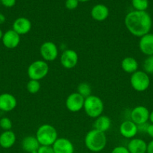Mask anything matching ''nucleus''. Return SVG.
Masks as SVG:
<instances>
[{
    "mask_svg": "<svg viewBox=\"0 0 153 153\" xmlns=\"http://www.w3.org/2000/svg\"><path fill=\"white\" fill-rule=\"evenodd\" d=\"M38 153H54L52 146H40Z\"/></svg>",
    "mask_w": 153,
    "mask_h": 153,
    "instance_id": "c85d7f7f",
    "label": "nucleus"
},
{
    "mask_svg": "<svg viewBox=\"0 0 153 153\" xmlns=\"http://www.w3.org/2000/svg\"><path fill=\"white\" fill-rule=\"evenodd\" d=\"M150 78L142 70H137L132 73L130 78V83L132 88L137 92H144L150 86Z\"/></svg>",
    "mask_w": 153,
    "mask_h": 153,
    "instance_id": "423d86ee",
    "label": "nucleus"
},
{
    "mask_svg": "<svg viewBox=\"0 0 153 153\" xmlns=\"http://www.w3.org/2000/svg\"><path fill=\"white\" fill-rule=\"evenodd\" d=\"M143 71L147 74H153V56H147L144 61L143 64Z\"/></svg>",
    "mask_w": 153,
    "mask_h": 153,
    "instance_id": "a878e982",
    "label": "nucleus"
},
{
    "mask_svg": "<svg viewBox=\"0 0 153 153\" xmlns=\"http://www.w3.org/2000/svg\"><path fill=\"white\" fill-rule=\"evenodd\" d=\"M78 57L76 51L73 49H66L60 56V63L65 69H72L77 65Z\"/></svg>",
    "mask_w": 153,
    "mask_h": 153,
    "instance_id": "9d476101",
    "label": "nucleus"
},
{
    "mask_svg": "<svg viewBox=\"0 0 153 153\" xmlns=\"http://www.w3.org/2000/svg\"><path fill=\"white\" fill-rule=\"evenodd\" d=\"M64 5L68 10H75L79 5V1L78 0H66Z\"/></svg>",
    "mask_w": 153,
    "mask_h": 153,
    "instance_id": "cd10ccee",
    "label": "nucleus"
},
{
    "mask_svg": "<svg viewBox=\"0 0 153 153\" xmlns=\"http://www.w3.org/2000/svg\"><path fill=\"white\" fill-rule=\"evenodd\" d=\"M3 34H4V33L2 32V29H1V28H0V40H2V38Z\"/></svg>",
    "mask_w": 153,
    "mask_h": 153,
    "instance_id": "e433bc0d",
    "label": "nucleus"
},
{
    "mask_svg": "<svg viewBox=\"0 0 153 153\" xmlns=\"http://www.w3.org/2000/svg\"><path fill=\"white\" fill-rule=\"evenodd\" d=\"M40 54L44 61H53L58 55V47L52 41H46L40 46Z\"/></svg>",
    "mask_w": 153,
    "mask_h": 153,
    "instance_id": "0eeeda50",
    "label": "nucleus"
},
{
    "mask_svg": "<svg viewBox=\"0 0 153 153\" xmlns=\"http://www.w3.org/2000/svg\"><path fill=\"white\" fill-rule=\"evenodd\" d=\"M119 133L124 138H134L138 133L137 125L130 120L123 121L119 126Z\"/></svg>",
    "mask_w": 153,
    "mask_h": 153,
    "instance_id": "f8f14e48",
    "label": "nucleus"
},
{
    "mask_svg": "<svg viewBox=\"0 0 153 153\" xmlns=\"http://www.w3.org/2000/svg\"><path fill=\"white\" fill-rule=\"evenodd\" d=\"M148 123H144V124H141V125H138L137 128H138V132H141V133H146V129L147 127H148Z\"/></svg>",
    "mask_w": 153,
    "mask_h": 153,
    "instance_id": "2f4dec72",
    "label": "nucleus"
},
{
    "mask_svg": "<svg viewBox=\"0 0 153 153\" xmlns=\"http://www.w3.org/2000/svg\"><path fill=\"white\" fill-rule=\"evenodd\" d=\"M89 0H78L79 2H86V1H88Z\"/></svg>",
    "mask_w": 153,
    "mask_h": 153,
    "instance_id": "4c0bfd02",
    "label": "nucleus"
},
{
    "mask_svg": "<svg viewBox=\"0 0 153 153\" xmlns=\"http://www.w3.org/2000/svg\"><path fill=\"white\" fill-rule=\"evenodd\" d=\"M148 120L151 122V123L153 124V110L151 112H150L149 114V119H148Z\"/></svg>",
    "mask_w": 153,
    "mask_h": 153,
    "instance_id": "c9c22d12",
    "label": "nucleus"
},
{
    "mask_svg": "<svg viewBox=\"0 0 153 153\" xmlns=\"http://www.w3.org/2000/svg\"><path fill=\"white\" fill-rule=\"evenodd\" d=\"M12 121L8 117H2L0 119V128L4 131L11 130Z\"/></svg>",
    "mask_w": 153,
    "mask_h": 153,
    "instance_id": "bb28decb",
    "label": "nucleus"
},
{
    "mask_svg": "<svg viewBox=\"0 0 153 153\" xmlns=\"http://www.w3.org/2000/svg\"><path fill=\"white\" fill-rule=\"evenodd\" d=\"M124 25L132 35L141 37L150 32L152 27V19L147 11L134 10L126 14Z\"/></svg>",
    "mask_w": 153,
    "mask_h": 153,
    "instance_id": "f257e3e1",
    "label": "nucleus"
},
{
    "mask_svg": "<svg viewBox=\"0 0 153 153\" xmlns=\"http://www.w3.org/2000/svg\"><path fill=\"white\" fill-rule=\"evenodd\" d=\"M146 134L149 136L150 137L153 139V124L150 123L148 125V127H147L146 129Z\"/></svg>",
    "mask_w": 153,
    "mask_h": 153,
    "instance_id": "473e14b6",
    "label": "nucleus"
},
{
    "mask_svg": "<svg viewBox=\"0 0 153 153\" xmlns=\"http://www.w3.org/2000/svg\"><path fill=\"white\" fill-rule=\"evenodd\" d=\"M0 5H1V0H0Z\"/></svg>",
    "mask_w": 153,
    "mask_h": 153,
    "instance_id": "58836bf2",
    "label": "nucleus"
},
{
    "mask_svg": "<svg viewBox=\"0 0 153 153\" xmlns=\"http://www.w3.org/2000/svg\"><path fill=\"white\" fill-rule=\"evenodd\" d=\"M84 143L86 147L89 151L93 152H99L104 150L106 147L107 138L104 132L93 128L86 134Z\"/></svg>",
    "mask_w": 153,
    "mask_h": 153,
    "instance_id": "f03ea898",
    "label": "nucleus"
},
{
    "mask_svg": "<svg viewBox=\"0 0 153 153\" xmlns=\"http://www.w3.org/2000/svg\"><path fill=\"white\" fill-rule=\"evenodd\" d=\"M146 153H153V139L147 143Z\"/></svg>",
    "mask_w": 153,
    "mask_h": 153,
    "instance_id": "72a5a7b5",
    "label": "nucleus"
},
{
    "mask_svg": "<svg viewBox=\"0 0 153 153\" xmlns=\"http://www.w3.org/2000/svg\"><path fill=\"white\" fill-rule=\"evenodd\" d=\"M76 92L82 96L83 98L89 97L92 95V88L86 82H82L77 86V91Z\"/></svg>",
    "mask_w": 153,
    "mask_h": 153,
    "instance_id": "5701e85b",
    "label": "nucleus"
},
{
    "mask_svg": "<svg viewBox=\"0 0 153 153\" xmlns=\"http://www.w3.org/2000/svg\"><path fill=\"white\" fill-rule=\"evenodd\" d=\"M130 153H146L147 143L141 138L130 139L127 146Z\"/></svg>",
    "mask_w": 153,
    "mask_h": 153,
    "instance_id": "a211bd4d",
    "label": "nucleus"
},
{
    "mask_svg": "<svg viewBox=\"0 0 153 153\" xmlns=\"http://www.w3.org/2000/svg\"><path fill=\"white\" fill-rule=\"evenodd\" d=\"M12 29L20 35H24L31 31L32 22L28 18L20 16L14 21Z\"/></svg>",
    "mask_w": 153,
    "mask_h": 153,
    "instance_id": "2eb2a0df",
    "label": "nucleus"
},
{
    "mask_svg": "<svg viewBox=\"0 0 153 153\" xmlns=\"http://www.w3.org/2000/svg\"><path fill=\"white\" fill-rule=\"evenodd\" d=\"M85 98L80 95L77 92L70 94L67 97L65 101V106L70 112H78L83 108Z\"/></svg>",
    "mask_w": 153,
    "mask_h": 153,
    "instance_id": "1a4fd4ad",
    "label": "nucleus"
},
{
    "mask_svg": "<svg viewBox=\"0 0 153 153\" xmlns=\"http://www.w3.org/2000/svg\"><path fill=\"white\" fill-rule=\"evenodd\" d=\"M49 73V65L44 60L34 61L28 66L27 74L28 78L33 80L40 81L46 77Z\"/></svg>",
    "mask_w": 153,
    "mask_h": 153,
    "instance_id": "39448f33",
    "label": "nucleus"
},
{
    "mask_svg": "<svg viewBox=\"0 0 153 153\" xmlns=\"http://www.w3.org/2000/svg\"><path fill=\"white\" fill-rule=\"evenodd\" d=\"M35 137L40 146H52L58 138V132L50 124H43L38 128Z\"/></svg>",
    "mask_w": 153,
    "mask_h": 153,
    "instance_id": "7ed1b4c3",
    "label": "nucleus"
},
{
    "mask_svg": "<svg viewBox=\"0 0 153 153\" xmlns=\"http://www.w3.org/2000/svg\"><path fill=\"white\" fill-rule=\"evenodd\" d=\"M2 41V43L4 46V47H6L7 49H15L20 44V35L18 34L13 29L8 30L7 31H5L3 34Z\"/></svg>",
    "mask_w": 153,
    "mask_h": 153,
    "instance_id": "9b49d317",
    "label": "nucleus"
},
{
    "mask_svg": "<svg viewBox=\"0 0 153 153\" xmlns=\"http://www.w3.org/2000/svg\"><path fill=\"white\" fill-rule=\"evenodd\" d=\"M52 146L54 153L74 152V146L72 142L64 137H58Z\"/></svg>",
    "mask_w": 153,
    "mask_h": 153,
    "instance_id": "4468645a",
    "label": "nucleus"
},
{
    "mask_svg": "<svg viewBox=\"0 0 153 153\" xmlns=\"http://www.w3.org/2000/svg\"><path fill=\"white\" fill-rule=\"evenodd\" d=\"M121 67L124 73L132 74L138 70L139 64L137 61L133 57H126L123 58L121 63Z\"/></svg>",
    "mask_w": 153,
    "mask_h": 153,
    "instance_id": "412c9836",
    "label": "nucleus"
},
{
    "mask_svg": "<svg viewBox=\"0 0 153 153\" xmlns=\"http://www.w3.org/2000/svg\"><path fill=\"white\" fill-rule=\"evenodd\" d=\"M17 105L16 97L9 93L0 94V111L9 112L13 111Z\"/></svg>",
    "mask_w": 153,
    "mask_h": 153,
    "instance_id": "ddd939ff",
    "label": "nucleus"
},
{
    "mask_svg": "<svg viewBox=\"0 0 153 153\" xmlns=\"http://www.w3.org/2000/svg\"><path fill=\"white\" fill-rule=\"evenodd\" d=\"M40 83L39 81L30 79L26 84V90L28 93L32 94H35L40 91Z\"/></svg>",
    "mask_w": 153,
    "mask_h": 153,
    "instance_id": "393cba45",
    "label": "nucleus"
},
{
    "mask_svg": "<svg viewBox=\"0 0 153 153\" xmlns=\"http://www.w3.org/2000/svg\"><path fill=\"white\" fill-rule=\"evenodd\" d=\"M150 111L146 106L137 105L130 111V120L136 125L147 123L149 119Z\"/></svg>",
    "mask_w": 153,
    "mask_h": 153,
    "instance_id": "6e6552de",
    "label": "nucleus"
},
{
    "mask_svg": "<svg viewBox=\"0 0 153 153\" xmlns=\"http://www.w3.org/2000/svg\"><path fill=\"white\" fill-rule=\"evenodd\" d=\"M104 105L101 99L95 95H90L85 99L83 110L87 116L96 119L102 115Z\"/></svg>",
    "mask_w": 153,
    "mask_h": 153,
    "instance_id": "20e7f679",
    "label": "nucleus"
},
{
    "mask_svg": "<svg viewBox=\"0 0 153 153\" xmlns=\"http://www.w3.org/2000/svg\"><path fill=\"white\" fill-rule=\"evenodd\" d=\"M131 4L135 10L146 11L148 7V0H131Z\"/></svg>",
    "mask_w": 153,
    "mask_h": 153,
    "instance_id": "b1692460",
    "label": "nucleus"
},
{
    "mask_svg": "<svg viewBox=\"0 0 153 153\" xmlns=\"http://www.w3.org/2000/svg\"><path fill=\"white\" fill-rule=\"evenodd\" d=\"M139 49L143 55L153 56V33H148L140 37Z\"/></svg>",
    "mask_w": 153,
    "mask_h": 153,
    "instance_id": "dca6fc26",
    "label": "nucleus"
},
{
    "mask_svg": "<svg viewBox=\"0 0 153 153\" xmlns=\"http://www.w3.org/2000/svg\"><path fill=\"white\" fill-rule=\"evenodd\" d=\"M109 13L108 7L103 4H95L91 10V16L93 19L98 22H102L107 19Z\"/></svg>",
    "mask_w": 153,
    "mask_h": 153,
    "instance_id": "f3484780",
    "label": "nucleus"
},
{
    "mask_svg": "<svg viewBox=\"0 0 153 153\" xmlns=\"http://www.w3.org/2000/svg\"><path fill=\"white\" fill-rule=\"evenodd\" d=\"M111 126V120L109 117L100 115L97 117L93 124V128L106 133Z\"/></svg>",
    "mask_w": 153,
    "mask_h": 153,
    "instance_id": "4be33fe9",
    "label": "nucleus"
},
{
    "mask_svg": "<svg viewBox=\"0 0 153 153\" xmlns=\"http://www.w3.org/2000/svg\"><path fill=\"white\" fill-rule=\"evenodd\" d=\"M6 20V17L3 13H0V25H2V24L4 23Z\"/></svg>",
    "mask_w": 153,
    "mask_h": 153,
    "instance_id": "f704fd0d",
    "label": "nucleus"
},
{
    "mask_svg": "<svg viewBox=\"0 0 153 153\" xmlns=\"http://www.w3.org/2000/svg\"><path fill=\"white\" fill-rule=\"evenodd\" d=\"M16 134L11 130L4 131L0 134V146L4 149H9L14 145L16 142Z\"/></svg>",
    "mask_w": 153,
    "mask_h": 153,
    "instance_id": "6ab92c4d",
    "label": "nucleus"
},
{
    "mask_svg": "<svg viewBox=\"0 0 153 153\" xmlns=\"http://www.w3.org/2000/svg\"><path fill=\"white\" fill-rule=\"evenodd\" d=\"M21 146L25 152L31 153L34 151H37L40 145L35 136L30 135L24 137L21 143Z\"/></svg>",
    "mask_w": 153,
    "mask_h": 153,
    "instance_id": "aec40b11",
    "label": "nucleus"
},
{
    "mask_svg": "<svg viewBox=\"0 0 153 153\" xmlns=\"http://www.w3.org/2000/svg\"><path fill=\"white\" fill-rule=\"evenodd\" d=\"M16 0H1V4L5 7H12L16 4Z\"/></svg>",
    "mask_w": 153,
    "mask_h": 153,
    "instance_id": "7c9ffc66",
    "label": "nucleus"
},
{
    "mask_svg": "<svg viewBox=\"0 0 153 153\" xmlns=\"http://www.w3.org/2000/svg\"><path fill=\"white\" fill-rule=\"evenodd\" d=\"M110 153H130L127 147L123 146H116L112 149Z\"/></svg>",
    "mask_w": 153,
    "mask_h": 153,
    "instance_id": "c756f323",
    "label": "nucleus"
}]
</instances>
